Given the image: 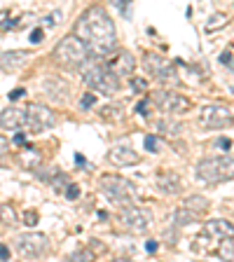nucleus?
Segmentation results:
<instances>
[{
  "label": "nucleus",
  "instance_id": "nucleus-31",
  "mask_svg": "<svg viewBox=\"0 0 234 262\" xmlns=\"http://www.w3.org/2000/svg\"><path fill=\"white\" fill-rule=\"evenodd\" d=\"M70 260H94V253L92 251H78V253L70 255Z\"/></svg>",
  "mask_w": 234,
  "mask_h": 262
},
{
  "label": "nucleus",
  "instance_id": "nucleus-20",
  "mask_svg": "<svg viewBox=\"0 0 234 262\" xmlns=\"http://www.w3.org/2000/svg\"><path fill=\"white\" fill-rule=\"evenodd\" d=\"M216 255L223 258V260H234V237L220 241L218 248H216Z\"/></svg>",
  "mask_w": 234,
  "mask_h": 262
},
{
  "label": "nucleus",
  "instance_id": "nucleus-32",
  "mask_svg": "<svg viewBox=\"0 0 234 262\" xmlns=\"http://www.w3.org/2000/svg\"><path fill=\"white\" fill-rule=\"evenodd\" d=\"M42 40H45V33L40 31V28H35V31L31 33V42H33V45H40Z\"/></svg>",
  "mask_w": 234,
  "mask_h": 262
},
{
  "label": "nucleus",
  "instance_id": "nucleus-17",
  "mask_svg": "<svg viewBox=\"0 0 234 262\" xmlns=\"http://www.w3.org/2000/svg\"><path fill=\"white\" fill-rule=\"evenodd\" d=\"M157 187H159V192H164V194H178L180 190H183V183H180L178 173L162 171V173L157 176Z\"/></svg>",
  "mask_w": 234,
  "mask_h": 262
},
{
  "label": "nucleus",
  "instance_id": "nucleus-14",
  "mask_svg": "<svg viewBox=\"0 0 234 262\" xmlns=\"http://www.w3.org/2000/svg\"><path fill=\"white\" fill-rule=\"evenodd\" d=\"M21 127H26V108L9 106V108H5L0 113V129L19 131Z\"/></svg>",
  "mask_w": 234,
  "mask_h": 262
},
{
  "label": "nucleus",
  "instance_id": "nucleus-11",
  "mask_svg": "<svg viewBox=\"0 0 234 262\" xmlns=\"http://www.w3.org/2000/svg\"><path fill=\"white\" fill-rule=\"evenodd\" d=\"M47 246H49V241L40 232H23L14 241L16 253L21 258H40V255L47 253Z\"/></svg>",
  "mask_w": 234,
  "mask_h": 262
},
{
  "label": "nucleus",
  "instance_id": "nucleus-8",
  "mask_svg": "<svg viewBox=\"0 0 234 262\" xmlns=\"http://www.w3.org/2000/svg\"><path fill=\"white\" fill-rule=\"evenodd\" d=\"M99 185L108 199L119 201V204H129L133 197V183L122 176H115V173H103Z\"/></svg>",
  "mask_w": 234,
  "mask_h": 262
},
{
  "label": "nucleus",
  "instance_id": "nucleus-7",
  "mask_svg": "<svg viewBox=\"0 0 234 262\" xmlns=\"http://www.w3.org/2000/svg\"><path fill=\"white\" fill-rule=\"evenodd\" d=\"M143 66H145V70L155 77L157 82H162V85L176 87L180 82L178 73H176V68H173V63L169 61V59H164L162 54H152V52L145 54L143 56Z\"/></svg>",
  "mask_w": 234,
  "mask_h": 262
},
{
  "label": "nucleus",
  "instance_id": "nucleus-13",
  "mask_svg": "<svg viewBox=\"0 0 234 262\" xmlns=\"http://www.w3.org/2000/svg\"><path fill=\"white\" fill-rule=\"evenodd\" d=\"M106 66H108L117 77H129L133 73V68H136V59H133L131 52L119 49V52H115L113 56L106 59Z\"/></svg>",
  "mask_w": 234,
  "mask_h": 262
},
{
  "label": "nucleus",
  "instance_id": "nucleus-37",
  "mask_svg": "<svg viewBox=\"0 0 234 262\" xmlns=\"http://www.w3.org/2000/svg\"><path fill=\"white\" fill-rule=\"evenodd\" d=\"M14 145H26V136H23L21 131H19V133L14 136Z\"/></svg>",
  "mask_w": 234,
  "mask_h": 262
},
{
  "label": "nucleus",
  "instance_id": "nucleus-30",
  "mask_svg": "<svg viewBox=\"0 0 234 262\" xmlns=\"http://www.w3.org/2000/svg\"><path fill=\"white\" fill-rule=\"evenodd\" d=\"M66 197H68L70 201H75L80 197V187L73 185V183H68V185H66Z\"/></svg>",
  "mask_w": 234,
  "mask_h": 262
},
{
  "label": "nucleus",
  "instance_id": "nucleus-23",
  "mask_svg": "<svg viewBox=\"0 0 234 262\" xmlns=\"http://www.w3.org/2000/svg\"><path fill=\"white\" fill-rule=\"evenodd\" d=\"M230 23V16L227 14H213L209 19V23H206V31H216V28H220V26H227Z\"/></svg>",
  "mask_w": 234,
  "mask_h": 262
},
{
  "label": "nucleus",
  "instance_id": "nucleus-1",
  "mask_svg": "<svg viewBox=\"0 0 234 262\" xmlns=\"http://www.w3.org/2000/svg\"><path fill=\"white\" fill-rule=\"evenodd\" d=\"M73 33L78 35L89 52L96 54L99 59H106L108 54H113V49L117 45V28L110 14L101 5H94V7H87L80 19L73 26Z\"/></svg>",
  "mask_w": 234,
  "mask_h": 262
},
{
  "label": "nucleus",
  "instance_id": "nucleus-39",
  "mask_svg": "<svg viewBox=\"0 0 234 262\" xmlns=\"http://www.w3.org/2000/svg\"><path fill=\"white\" fill-rule=\"evenodd\" d=\"M232 61V54H230V52H223V54H220V63H230Z\"/></svg>",
  "mask_w": 234,
  "mask_h": 262
},
{
  "label": "nucleus",
  "instance_id": "nucleus-10",
  "mask_svg": "<svg viewBox=\"0 0 234 262\" xmlns=\"http://www.w3.org/2000/svg\"><path fill=\"white\" fill-rule=\"evenodd\" d=\"M199 124L204 129H227L234 124V110L230 106H204L199 113Z\"/></svg>",
  "mask_w": 234,
  "mask_h": 262
},
{
  "label": "nucleus",
  "instance_id": "nucleus-18",
  "mask_svg": "<svg viewBox=\"0 0 234 262\" xmlns=\"http://www.w3.org/2000/svg\"><path fill=\"white\" fill-rule=\"evenodd\" d=\"M180 206L187 208V211H192V213H197L199 218H204L206 213H209L211 201L206 199V197H202V194H192V197H187V199L183 201Z\"/></svg>",
  "mask_w": 234,
  "mask_h": 262
},
{
  "label": "nucleus",
  "instance_id": "nucleus-6",
  "mask_svg": "<svg viewBox=\"0 0 234 262\" xmlns=\"http://www.w3.org/2000/svg\"><path fill=\"white\" fill-rule=\"evenodd\" d=\"M119 223H122V227L126 232H131V234H145L152 227V211H148V208H143V206L126 204L122 208V213H119Z\"/></svg>",
  "mask_w": 234,
  "mask_h": 262
},
{
  "label": "nucleus",
  "instance_id": "nucleus-22",
  "mask_svg": "<svg viewBox=\"0 0 234 262\" xmlns=\"http://www.w3.org/2000/svg\"><path fill=\"white\" fill-rule=\"evenodd\" d=\"M16 220H19V216H16V211L9 204H2L0 206V223H5V225H14Z\"/></svg>",
  "mask_w": 234,
  "mask_h": 262
},
{
  "label": "nucleus",
  "instance_id": "nucleus-36",
  "mask_svg": "<svg viewBox=\"0 0 234 262\" xmlns=\"http://www.w3.org/2000/svg\"><path fill=\"white\" fill-rule=\"evenodd\" d=\"M59 21H61V12H52L47 16V23H59Z\"/></svg>",
  "mask_w": 234,
  "mask_h": 262
},
{
  "label": "nucleus",
  "instance_id": "nucleus-35",
  "mask_svg": "<svg viewBox=\"0 0 234 262\" xmlns=\"http://www.w3.org/2000/svg\"><path fill=\"white\" fill-rule=\"evenodd\" d=\"M7 150H9V140L5 138V136H0V157L7 154Z\"/></svg>",
  "mask_w": 234,
  "mask_h": 262
},
{
  "label": "nucleus",
  "instance_id": "nucleus-19",
  "mask_svg": "<svg viewBox=\"0 0 234 262\" xmlns=\"http://www.w3.org/2000/svg\"><path fill=\"white\" fill-rule=\"evenodd\" d=\"M202 218L197 216V213H192V211H187V208L180 206L176 213H173V223L178 225V227H185V225H192V223H199Z\"/></svg>",
  "mask_w": 234,
  "mask_h": 262
},
{
  "label": "nucleus",
  "instance_id": "nucleus-34",
  "mask_svg": "<svg viewBox=\"0 0 234 262\" xmlns=\"http://www.w3.org/2000/svg\"><path fill=\"white\" fill-rule=\"evenodd\" d=\"M216 147H220V150H225V152H227V150L232 147V140H230V138H218V140H216Z\"/></svg>",
  "mask_w": 234,
  "mask_h": 262
},
{
  "label": "nucleus",
  "instance_id": "nucleus-21",
  "mask_svg": "<svg viewBox=\"0 0 234 262\" xmlns=\"http://www.w3.org/2000/svg\"><path fill=\"white\" fill-rule=\"evenodd\" d=\"M21 162L28 166V169H33V166H38L40 164V154L33 150V145H23V154H21Z\"/></svg>",
  "mask_w": 234,
  "mask_h": 262
},
{
  "label": "nucleus",
  "instance_id": "nucleus-15",
  "mask_svg": "<svg viewBox=\"0 0 234 262\" xmlns=\"http://www.w3.org/2000/svg\"><path fill=\"white\" fill-rule=\"evenodd\" d=\"M108 162L113 166H131V164H138L140 162V154L133 150V147H126V145H115L113 150L108 152Z\"/></svg>",
  "mask_w": 234,
  "mask_h": 262
},
{
  "label": "nucleus",
  "instance_id": "nucleus-38",
  "mask_svg": "<svg viewBox=\"0 0 234 262\" xmlns=\"http://www.w3.org/2000/svg\"><path fill=\"white\" fill-rule=\"evenodd\" d=\"M0 260H9V248L7 246H0Z\"/></svg>",
  "mask_w": 234,
  "mask_h": 262
},
{
  "label": "nucleus",
  "instance_id": "nucleus-33",
  "mask_svg": "<svg viewBox=\"0 0 234 262\" xmlns=\"http://www.w3.org/2000/svg\"><path fill=\"white\" fill-rule=\"evenodd\" d=\"M23 94H26V89L16 87V89H12V92H9V101H19V99H23Z\"/></svg>",
  "mask_w": 234,
  "mask_h": 262
},
{
  "label": "nucleus",
  "instance_id": "nucleus-28",
  "mask_svg": "<svg viewBox=\"0 0 234 262\" xmlns=\"http://www.w3.org/2000/svg\"><path fill=\"white\" fill-rule=\"evenodd\" d=\"M145 150H148V152H159V150H162V147H159V138H157V136H148V138H145Z\"/></svg>",
  "mask_w": 234,
  "mask_h": 262
},
{
  "label": "nucleus",
  "instance_id": "nucleus-2",
  "mask_svg": "<svg viewBox=\"0 0 234 262\" xmlns=\"http://www.w3.org/2000/svg\"><path fill=\"white\" fill-rule=\"evenodd\" d=\"M80 70H82V80H85V85L89 87V89H94V92H101L106 94V96H113L115 92H119V77L113 73V70L106 66V61L103 59H99L96 56V61H89L87 59L82 66H80Z\"/></svg>",
  "mask_w": 234,
  "mask_h": 262
},
{
  "label": "nucleus",
  "instance_id": "nucleus-27",
  "mask_svg": "<svg viewBox=\"0 0 234 262\" xmlns=\"http://www.w3.org/2000/svg\"><path fill=\"white\" fill-rule=\"evenodd\" d=\"M23 225L35 227L38 225V211H23Z\"/></svg>",
  "mask_w": 234,
  "mask_h": 262
},
{
  "label": "nucleus",
  "instance_id": "nucleus-40",
  "mask_svg": "<svg viewBox=\"0 0 234 262\" xmlns=\"http://www.w3.org/2000/svg\"><path fill=\"white\" fill-rule=\"evenodd\" d=\"M145 251H148V253H155V251H157V244H155V241H148V244H145Z\"/></svg>",
  "mask_w": 234,
  "mask_h": 262
},
{
  "label": "nucleus",
  "instance_id": "nucleus-26",
  "mask_svg": "<svg viewBox=\"0 0 234 262\" xmlns=\"http://www.w3.org/2000/svg\"><path fill=\"white\" fill-rule=\"evenodd\" d=\"M96 106V96H94V92H87L82 99H80V108L82 110H89Z\"/></svg>",
  "mask_w": 234,
  "mask_h": 262
},
{
  "label": "nucleus",
  "instance_id": "nucleus-24",
  "mask_svg": "<svg viewBox=\"0 0 234 262\" xmlns=\"http://www.w3.org/2000/svg\"><path fill=\"white\" fill-rule=\"evenodd\" d=\"M148 80L145 77H131V92L136 94H143V92H148Z\"/></svg>",
  "mask_w": 234,
  "mask_h": 262
},
{
  "label": "nucleus",
  "instance_id": "nucleus-5",
  "mask_svg": "<svg viewBox=\"0 0 234 262\" xmlns=\"http://www.w3.org/2000/svg\"><path fill=\"white\" fill-rule=\"evenodd\" d=\"M234 237V225L230 220H209L204 225V230L199 232V237L195 239L192 248L197 253H216L213 244H220L223 239H230Z\"/></svg>",
  "mask_w": 234,
  "mask_h": 262
},
{
  "label": "nucleus",
  "instance_id": "nucleus-29",
  "mask_svg": "<svg viewBox=\"0 0 234 262\" xmlns=\"http://www.w3.org/2000/svg\"><path fill=\"white\" fill-rule=\"evenodd\" d=\"M136 113H138V115H143V117H148L150 115V99L140 101L138 106H136Z\"/></svg>",
  "mask_w": 234,
  "mask_h": 262
},
{
  "label": "nucleus",
  "instance_id": "nucleus-4",
  "mask_svg": "<svg viewBox=\"0 0 234 262\" xmlns=\"http://www.w3.org/2000/svg\"><path fill=\"white\" fill-rule=\"evenodd\" d=\"M197 178L206 185H220L234 178V157L220 154V157H204L197 164Z\"/></svg>",
  "mask_w": 234,
  "mask_h": 262
},
{
  "label": "nucleus",
  "instance_id": "nucleus-3",
  "mask_svg": "<svg viewBox=\"0 0 234 262\" xmlns=\"http://www.w3.org/2000/svg\"><path fill=\"white\" fill-rule=\"evenodd\" d=\"M52 56H54V61L59 63V66H63V68H80V66L92 56V52H89V47H87L75 33H70V35H63V38L56 42Z\"/></svg>",
  "mask_w": 234,
  "mask_h": 262
},
{
  "label": "nucleus",
  "instance_id": "nucleus-25",
  "mask_svg": "<svg viewBox=\"0 0 234 262\" xmlns=\"http://www.w3.org/2000/svg\"><path fill=\"white\" fill-rule=\"evenodd\" d=\"M157 127H159L164 133H178V131H180V124L171 122V120H169V122H166V120H162V122H157Z\"/></svg>",
  "mask_w": 234,
  "mask_h": 262
},
{
  "label": "nucleus",
  "instance_id": "nucleus-9",
  "mask_svg": "<svg viewBox=\"0 0 234 262\" xmlns=\"http://www.w3.org/2000/svg\"><path fill=\"white\" fill-rule=\"evenodd\" d=\"M54 124H56V113L49 106H42V103L26 106V127L33 133H42V131L52 129Z\"/></svg>",
  "mask_w": 234,
  "mask_h": 262
},
{
  "label": "nucleus",
  "instance_id": "nucleus-16",
  "mask_svg": "<svg viewBox=\"0 0 234 262\" xmlns=\"http://www.w3.org/2000/svg\"><path fill=\"white\" fill-rule=\"evenodd\" d=\"M26 59H28V52H23V49H19V52H0V70H5V73H14V70H19L26 63Z\"/></svg>",
  "mask_w": 234,
  "mask_h": 262
},
{
  "label": "nucleus",
  "instance_id": "nucleus-12",
  "mask_svg": "<svg viewBox=\"0 0 234 262\" xmlns=\"http://www.w3.org/2000/svg\"><path fill=\"white\" fill-rule=\"evenodd\" d=\"M152 101L157 103V108L162 110L164 115H183V113H187V110L192 108V103H190L187 96H183L178 92H169V89L157 92Z\"/></svg>",
  "mask_w": 234,
  "mask_h": 262
}]
</instances>
